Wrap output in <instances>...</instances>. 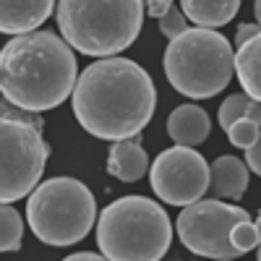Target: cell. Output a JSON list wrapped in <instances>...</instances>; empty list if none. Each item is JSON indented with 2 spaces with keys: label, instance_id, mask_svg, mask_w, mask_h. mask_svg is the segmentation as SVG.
I'll use <instances>...</instances> for the list:
<instances>
[{
  "label": "cell",
  "instance_id": "cell-18",
  "mask_svg": "<svg viewBox=\"0 0 261 261\" xmlns=\"http://www.w3.org/2000/svg\"><path fill=\"white\" fill-rule=\"evenodd\" d=\"M258 136H261V123H256L251 118H241L227 128V139L238 149H248L251 144H256Z\"/></svg>",
  "mask_w": 261,
  "mask_h": 261
},
{
  "label": "cell",
  "instance_id": "cell-28",
  "mask_svg": "<svg viewBox=\"0 0 261 261\" xmlns=\"http://www.w3.org/2000/svg\"><path fill=\"white\" fill-rule=\"evenodd\" d=\"M258 258H261V248H258Z\"/></svg>",
  "mask_w": 261,
  "mask_h": 261
},
{
  "label": "cell",
  "instance_id": "cell-2",
  "mask_svg": "<svg viewBox=\"0 0 261 261\" xmlns=\"http://www.w3.org/2000/svg\"><path fill=\"white\" fill-rule=\"evenodd\" d=\"M79 63L55 32L16 34L0 50V97L32 113H45L73 94Z\"/></svg>",
  "mask_w": 261,
  "mask_h": 261
},
{
  "label": "cell",
  "instance_id": "cell-23",
  "mask_svg": "<svg viewBox=\"0 0 261 261\" xmlns=\"http://www.w3.org/2000/svg\"><path fill=\"white\" fill-rule=\"evenodd\" d=\"M167 8H172V0H146V3H144V11H146L151 18L165 16Z\"/></svg>",
  "mask_w": 261,
  "mask_h": 261
},
{
  "label": "cell",
  "instance_id": "cell-19",
  "mask_svg": "<svg viewBox=\"0 0 261 261\" xmlns=\"http://www.w3.org/2000/svg\"><path fill=\"white\" fill-rule=\"evenodd\" d=\"M230 243L238 253H248L258 246V232H256V225L251 222V217L248 220H241V222H235L232 230H230Z\"/></svg>",
  "mask_w": 261,
  "mask_h": 261
},
{
  "label": "cell",
  "instance_id": "cell-3",
  "mask_svg": "<svg viewBox=\"0 0 261 261\" xmlns=\"http://www.w3.org/2000/svg\"><path fill=\"white\" fill-rule=\"evenodd\" d=\"M55 18L63 39L89 58H110L136 42L144 0H58Z\"/></svg>",
  "mask_w": 261,
  "mask_h": 261
},
{
  "label": "cell",
  "instance_id": "cell-7",
  "mask_svg": "<svg viewBox=\"0 0 261 261\" xmlns=\"http://www.w3.org/2000/svg\"><path fill=\"white\" fill-rule=\"evenodd\" d=\"M50 160L42 125L0 115V204H13L37 188Z\"/></svg>",
  "mask_w": 261,
  "mask_h": 261
},
{
  "label": "cell",
  "instance_id": "cell-4",
  "mask_svg": "<svg viewBox=\"0 0 261 261\" xmlns=\"http://www.w3.org/2000/svg\"><path fill=\"white\" fill-rule=\"evenodd\" d=\"M172 222L146 196H123L97 220V246L110 261H157L170 251Z\"/></svg>",
  "mask_w": 261,
  "mask_h": 261
},
{
  "label": "cell",
  "instance_id": "cell-13",
  "mask_svg": "<svg viewBox=\"0 0 261 261\" xmlns=\"http://www.w3.org/2000/svg\"><path fill=\"white\" fill-rule=\"evenodd\" d=\"M209 188L217 199H243L248 188V165L232 154H222L209 165Z\"/></svg>",
  "mask_w": 261,
  "mask_h": 261
},
{
  "label": "cell",
  "instance_id": "cell-15",
  "mask_svg": "<svg viewBox=\"0 0 261 261\" xmlns=\"http://www.w3.org/2000/svg\"><path fill=\"white\" fill-rule=\"evenodd\" d=\"M235 76L243 92L261 102V32L235 50Z\"/></svg>",
  "mask_w": 261,
  "mask_h": 261
},
{
  "label": "cell",
  "instance_id": "cell-11",
  "mask_svg": "<svg viewBox=\"0 0 261 261\" xmlns=\"http://www.w3.org/2000/svg\"><path fill=\"white\" fill-rule=\"evenodd\" d=\"M146 170H149V154L141 146L139 134L113 141L110 154H107V172L113 178H118L123 183H136L146 175Z\"/></svg>",
  "mask_w": 261,
  "mask_h": 261
},
{
  "label": "cell",
  "instance_id": "cell-1",
  "mask_svg": "<svg viewBox=\"0 0 261 261\" xmlns=\"http://www.w3.org/2000/svg\"><path fill=\"white\" fill-rule=\"evenodd\" d=\"M71 105L86 134L118 141L141 134L149 125L157 110V89L139 63L110 55L79 73Z\"/></svg>",
  "mask_w": 261,
  "mask_h": 261
},
{
  "label": "cell",
  "instance_id": "cell-14",
  "mask_svg": "<svg viewBox=\"0 0 261 261\" xmlns=\"http://www.w3.org/2000/svg\"><path fill=\"white\" fill-rule=\"evenodd\" d=\"M180 8L196 27L220 29L238 16L241 0H180Z\"/></svg>",
  "mask_w": 261,
  "mask_h": 261
},
{
  "label": "cell",
  "instance_id": "cell-26",
  "mask_svg": "<svg viewBox=\"0 0 261 261\" xmlns=\"http://www.w3.org/2000/svg\"><path fill=\"white\" fill-rule=\"evenodd\" d=\"M253 13H256V24L261 27V0H253Z\"/></svg>",
  "mask_w": 261,
  "mask_h": 261
},
{
  "label": "cell",
  "instance_id": "cell-20",
  "mask_svg": "<svg viewBox=\"0 0 261 261\" xmlns=\"http://www.w3.org/2000/svg\"><path fill=\"white\" fill-rule=\"evenodd\" d=\"M186 29H188V18H186V13H183V11H178L175 6L167 8V13H165V16H160V32H162L167 39L183 34Z\"/></svg>",
  "mask_w": 261,
  "mask_h": 261
},
{
  "label": "cell",
  "instance_id": "cell-24",
  "mask_svg": "<svg viewBox=\"0 0 261 261\" xmlns=\"http://www.w3.org/2000/svg\"><path fill=\"white\" fill-rule=\"evenodd\" d=\"M256 32H261V27H258V24H241V27H238V32H235V45L241 47L243 42H248Z\"/></svg>",
  "mask_w": 261,
  "mask_h": 261
},
{
  "label": "cell",
  "instance_id": "cell-16",
  "mask_svg": "<svg viewBox=\"0 0 261 261\" xmlns=\"http://www.w3.org/2000/svg\"><path fill=\"white\" fill-rule=\"evenodd\" d=\"M241 118H251L256 123H261V102L248 97L246 92H238V94H230L222 105H220V113H217V120L220 125L227 130L235 120Z\"/></svg>",
  "mask_w": 261,
  "mask_h": 261
},
{
  "label": "cell",
  "instance_id": "cell-21",
  "mask_svg": "<svg viewBox=\"0 0 261 261\" xmlns=\"http://www.w3.org/2000/svg\"><path fill=\"white\" fill-rule=\"evenodd\" d=\"M0 115H6V118H21V120H32V123H37V125L45 128V120L39 118V113L24 110V107H18V105L8 102L6 97H0Z\"/></svg>",
  "mask_w": 261,
  "mask_h": 261
},
{
  "label": "cell",
  "instance_id": "cell-25",
  "mask_svg": "<svg viewBox=\"0 0 261 261\" xmlns=\"http://www.w3.org/2000/svg\"><path fill=\"white\" fill-rule=\"evenodd\" d=\"M71 261H97V258H105L102 251H79V253H71L68 256Z\"/></svg>",
  "mask_w": 261,
  "mask_h": 261
},
{
  "label": "cell",
  "instance_id": "cell-12",
  "mask_svg": "<svg viewBox=\"0 0 261 261\" xmlns=\"http://www.w3.org/2000/svg\"><path fill=\"white\" fill-rule=\"evenodd\" d=\"M167 134L180 146H199L212 134V120L204 107L199 105H180L167 118Z\"/></svg>",
  "mask_w": 261,
  "mask_h": 261
},
{
  "label": "cell",
  "instance_id": "cell-17",
  "mask_svg": "<svg viewBox=\"0 0 261 261\" xmlns=\"http://www.w3.org/2000/svg\"><path fill=\"white\" fill-rule=\"evenodd\" d=\"M24 241V220L11 204H0V253L18 251Z\"/></svg>",
  "mask_w": 261,
  "mask_h": 261
},
{
  "label": "cell",
  "instance_id": "cell-6",
  "mask_svg": "<svg viewBox=\"0 0 261 261\" xmlns=\"http://www.w3.org/2000/svg\"><path fill=\"white\" fill-rule=\"evenodd\" d=\"M27 222L45 246H76L97 225L94 193L76 178L37 183L27 201Z\"/></svg>",
  "mask_w": 261,
  "mask_h": 261
},
{
  "label": "cell",
  "instance_id": "cell-22",
  "mask_svg": "<svg viewBox=\"0 0 261 261\" xmlns=\"http://www.w3.org/2000/svg\"><path fill=\"white\" fill-rule=\"evenodd\" d=\"M243 162L248 165L251 172H256V175L261 178V136L256 139V144H251V146L246 149V160H243Z\"/></svg>",
  "mask_w": 261,
  "mask_h": 261
},
{
  "label": "cell",
  "instance_id": "cell-9",
  "mask_svg": "<svg viewBox=\"0 0 261 261\" xmlns=\"http://www.w3.org/2000/svg\"><path fill=\"white\" fill-rule=\"evenodd\" d=\"M149 186L162 204L188 206L209 191V162L193 146L175 144L151 162Z\"/></svg>",
  "mask_w": 261,
  "mask_h": 261
},
{
  "label": "cell",
  "instance_id": "cell-5",
  "mask_svg": "<svg viewBox=\"0 0 261 261\" xmlns=\"http://www.w3.org/2000/svg\"><path fill=\"white\" fill-rule=\"evenodd\" d=\"M162 65L178 94L188 99H209L232 81L235 53L227 37L217 29L188 27L167 42Z\"/></svg>",
  "mask_w": 261,
  "mask_h": 261
},
{
  "label": "cell",
  "instance_id": "cell-8",
  "mask_svg": "<svg viewBox=\"0 0 261 261\" xmlns=\"http://www.w3.org/2000/svg\"><path fill=\"white\" fill-rule=\"evenodd\" d=\"M248 220V212L235 206V204H225L222 199H199L188 206H183L175 230L180 243L204 258H220V261H230L238 258V253L230 243V230L235 222Z\"/></svg>",
  "mask_w": 261,
  "mask_h": 261
},
{
  "label": "cell",
  "instance_id": "cell-27",
  "mask_svg": "<svg viewBox=\"0 0 261 261\" xmlns=\"http://www.w3.org/2000/svg\"><path fill=\"white\" fill-rule=\"evenodd\" d=\"M256 232H258V248H261V214H258V220H256Z\"/></svg>",
  "mask_w": 261,
  "mask_h": 261
},
{
  "label": "cell",
  "instance_id": "cell-10",
  "mask_svg": "<svg viewBox=\"0 0 261 261\" xmlns=\"http://www.w3.org/2000/svg\"><path fill=\"white\" fill-rule=\"evenodd\" d=\"M55 11V0H0V34L39 29Z\"/></svg>",
  "mask_w": 261,
  "mask_h": 261
}]
</instances>
